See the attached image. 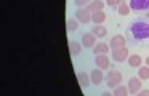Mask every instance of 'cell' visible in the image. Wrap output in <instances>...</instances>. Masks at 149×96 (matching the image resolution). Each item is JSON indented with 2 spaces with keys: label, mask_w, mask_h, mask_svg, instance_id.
Instances as JSON below:
<instances>
[{
  "label": "cell",
  "mask_w": 149,
  "mask_h": 96,
  "mask_svg": "<svg viewBox=\"0 0 149 96\" xmlns=\"http://www.w3.org/2000/svg\"><path fill=\"white\" fill-rule=\"evenodd\" d=\"M128 34L133 37V40L138 42L149 38V21H143V19L133 21L128 26Z\"/></svg>",
  "instance_id": "6da1fadb"
},
{
  "label": "cell",
  "mask_w": 149,
  "mask_h": 96,
  "mask_svg": "<svg viewBox=\"0 0 149 96\" xmlns=\"http://www.w3.org/2000/svg\"><path fill=\"white\" fill-rule=\"evenodd\" d=\"M122 74L119 72V70L116 69H111L109 72H107V75L104 77V80H106V85L109 86V88H116L117 85H120L122 83Z\"/></svg>",
  "instance_id": "7a4b0ae2"
},
{
  "label": "cell",
  "mask_w": 149,
  "mask_h": 96,
  "mask_svg": "<svg viewBox=\"0 0 149 96\" xmlns=\"http://www.w3.org/2000/svg\"><path fill=\"white\" fill-rule=\"evenodd\" d=\"M130 56V51L127 47H122L119 48V50H112V61H116V63H123V61H127Z\"/></svg>",
  "instance_id": "3957f363"
},
{
  "label": "cell",
  "mask_w": 149,
  "mask_h": 96,
  "mask_svg": "<svg viewBox=\"0 0 149 96\" xmlns=\"http://www.w3.org/2000/svg\"><path fill=\"white\" fill-rule=\"evenodd\" d=\"M75 19L82 24H88L91 21V11H88L87 8H77L75 11Z\"/></svg>",
  "instance_id": "277c9868"
},
{
  "label": "cell",
  "mask_w": 149,
  "mask_h": 96,
  "mask_svg": "<svg viewBox=\"0 0 149 96\" xmlns=\"http://www.w3.org/2000/svg\"><path fill=\"white\" fill-rule=\"evenodd\" d=\"M104 77H106V75L103 74V69H100V67H95V69L90 72V80H91V83L96 85V86L103 83Z\"/></svg>",
  "instance_id": "5b68a950"
},
{
  "label": "cell",
  "mask_w": 149,
  "mask_h": 96,
  "mask_svg": "<svg viewBox=\"0 0 149 96\" xmlns=\"http://www.w3.org/2000/svg\"><path fill=\"white\" fill-rule=\"evenodd\" d=\"M130 8L135 11H148L149 10V0H130Z\"/></svg>",
  "instance_id": "8992f818"
},
{
  "label": "cell",
  "mask_w": 149,
  "mask_h": 96,
  "mask_svg": "<svg viewBox=\"0 0 149 96\" xmlns=\"http://www.w3.org/2000/svg\"><path fill=\"white\" fill-rule=\"evenodd\" d=\"M82 45H84L85 48H93L95 45H96V35L93 34V32H85L84 35H82Z\"/></svg>",
  "instance_id": "52a82bcc"
},
{
  "label": "cell",
  "mask_w": 149,
  "mask_h": 96,
  "mask_svg": "<svg viewBox=\"0 0 149 96\" xmlns=\"http://www.w3.org/2000/svg\"><path fill=\"white\" fill-rule=\"evenodd\" d=\"M125 42H127V38L123 37L122 34H117V35H114V37L111 38L109 47H111V50H119V48L125 47Z\"/></svg>",
  "instance_id": "ba28073f"
},
{
  "label": "cell",
  "mask_w": 149,
  "mask_h": 96,
  "mask_svg": "<svg viewBox=\"0 0 149 96\" xmlns=\"http://www.w3.org/2000/svg\"><path fill=\"white\" fill-rule=\"evenodd\" d=\"M95 64H96V67L104 70V69H109L111 61L107 58V54H95Z\"/></svg>",
  "instance_id": "9c48e42d"
},
{
  "label": "cell",
  "mask_w": 149,
  "mask_h": 96,
  "mask_svg": "<svg viewBox=\"0 0 149 96\" xmlns=\"http://www.w3.org/2000/svg\"><path fill=\"white\" fill-rule=\"evenodd\" d=\"M128 91L130 95H136V93L141 90V79L139 77H132V79L128 80Z\"/></svg>",
  "instance_id": "30bf717a"
},
{
  "label": "cell",
  "mask_w": 149,
  "mask_h": 96,
  "mask_svg": "<svg viewBox=\"0 0 149 96\" xmlns=\"http://www.w3.org/2000/svg\"><path fill=\"white\" fill-rule=\"evenodd\" d=\"M104 5H106V2H103V0H91L85 8L93 13V11H101V10L104 8Z\"/></svg>",
  "instance_id": "8fae6325"
},
{
  "label": "cell",
  "mask_w": 149,
  "mask_h": 96,
  "mask_svg": "<svg viewBox=\"0 0 149 96\" xmlns=\"http://www.w3.org/2000/svg\"><path fill=\"white\" fill-rule=\"evenodd\" d=\"M82 51V42H69V53H71V56H79Z\"/></svg>",
  "instance_id": "7c38bea8"
},
{
  "label": "cell",
  "mask_w": 149,
  "mask_h": 96,
  "mask_svg": "<svg viewBox=\"0 0 149 96\" xmlns=\"http://www.w3.org/2000/svg\"><path fill=\"white\" fill-rule=\"evenodd\" d=\"M77 80H79V85H80L82 88H87V86L91 83L90 75H88L87 72H77Z\"/></svg>",
  "instance_id": "4fadbf2b"
},
{
  "label": "cell",
  "mask_w": 149,
  "mask_h": 96,
  "mask_svg": "<svg viewBox=\"0 0 149 96\" xmlns=\"http://www.w3.org/2000/svg\"><path fill=\"white\" fill-rule=\"evenodd\" d=\"M91 32H93V34L96 35L98 38H104V37L107 35V29L104 27V26H101V24L91 26Z\"/></svg>",
  "instance_id": "5bb4252c"
},
{
  "label": "cell",
  "mask_w": 149,
  "mask_h": 96,
  "mask_svg": "<svg viewBox=\"0 0 149 96\" xmlns=\"http://www.w3.org/2000/svg\"><path fill=\"white\" fill-rule=\"evenodd\" d=\"M106 21V13L101 10V11H93L91 13V22L93 24H103Z\"/></svg>",
  "instance_id": "9a60e30c"
},
{
  "label": "cell",
  "mask_w": 149,
  "mask_h": 96,
  "mask_svg": "<svg viewBox=\"0 0 149 96\" xmlns=\"http://www.w3.org/2000/svg\"><path fill=\"white\" fill-rule=\"evenodd\" d=\"M109 45L104 43V42H100V43H96L91 50H93L95 54H107V51H109Z\"/></svg>",
  "instance_id": "2e32d148"
},
{
  "label": "cell",
  "mask_w": 149,
  "mask_h": 96,
  "mask_svg": "<svg viewBox=\"0 0 149 96\" xmlns=\"http://www.w3.org/2000/svg\"><path fill=\"white\" fill-rule=\"evenodd\" d=\"M127 63H128L130 67H139L143 63V58L139 56V54H130L128 59H127Z\"/></svg>",
  "instance_id": "e0dca14e"
},
{
  "label": "cell",
  "mask_w": 149,
  "mask_h": 96,
  "mask_svg": "<svg viewBox=\"0 0 149 96\" xmlns=\"http://www.w3.org/2000/svg\"><path fill=\"white\" fill-rule=\"evenodd\" d=\"M112 95L114 96H127V95H130V91H128V86H125V85H117L116 88L112 90Z\"/></svg>",
  "instance_id": "ac0fdd59"
},
{
  "label": "cell",
  "mask_w": 149,
  "mask_h": 96,
  "mask_svg": "<svg viewBox=\"0 0 149 96\" xmlns=\"http://www.w3.org/2000/svg\"><path fill=\"white\" fill-rule=\"evenodd\" d=\"M130 5L128 3L125 2V0H122V2H120V5L117 6V13H119V15H122V16H127V15H130Z\"/></svg>",
  "instance_id": "d6986e66"
},
{
  "label": "cell",
  "mask_w": 149,
  "mask_h": 96,
  "mask_svg": "<svg viewBox=\"0 0 149 96\" xmlns=\"http://www.w3.org/2000/svg\"><path fill=\"white\" fill-rule=\"evenodd\" d=\"M138 77L141 80H148L149 79V66H139L138 67Z\"/></svg>",
  "instance_id": "ffe728a7"
},
{
  "label": "cell",
  "mask_w": 149,
  "mask_h": 96,
  "mask_svg": "<svg viewBox=\"0 0 149 96\" xmlns=\"http://www.w3.org/2000/svg\"><path fill=\"white\" fill-rule=\"evenodd\" d=\"M66 26H68V31L69 32H75L79 27V21L75 18H69L68 21H66Z\"/></svg>",
  "instance_id": "44dd1931"
},
{
  "label": "cell",
  "mask_w": 149,
  "mask_h": 96,
  "mask_svg": "<svg viewBox=\"0 0 149 96\" xmlns=\"http://www.w3.org/2000/svg\"><path fill=\"white\" fill-rule=\"evenodd\" d=\"M91 0H74V3L77 5V8H85Z\"/></svg>",
  "instance_id": "7402d4cb"
},
{
  "label": "cell",
  "mask_w": 149,
  "mask_h": 96,
  "mask_svg": "<svg viewBox=\"0 0 149 96\" xmlns=\"http://www.w3.org/2000/svg\"><path fill=\"white\" fill-rule=\"evenodd\" d=\"M120 2H122V0H106V5L112 6V8H117V6L120 5Z\"/></svg>",
  "instance_id": "603a6c76"
},
{
  "label": "cell",
  "mask_w": 149,
  "mask_h": 96,
  "mask_svg": "<svg viewBox=\"0 0 149 96\" xmlns=\"http://www.w3.org/2000/svg\"><path fill=\"white\" fill-rule=\"evenodd\" d=\"M138 95H141V96H149V90H139Z\"/></svg>",
  "instance_id": "cb8c5ba5"
},
{
  "label": "cell",
  "mask_w": 149,
  "mask_h": 96,
  "mask_svg": "<svg viewBox=\"0 0 149 96\" xmlns=\"http://www.w3.org/2000/svg\"><path fill=\"white\" fill-rule=\"evenodd\" d=\"M144 63H146V66H149V56H148V58H146V59H144Z\"/></svg>",
  "instance_id": "d4e9b609"
},
{
  "label": "cell",
  "mask_w": 149,
  "mask_h": 96,
  "mask_svg": "<svg viewBox=\"0 0 149 96\" xmlns=\"http://www.w3.org/2000/svg\"><path fill=\"white\" fill-rule=\"evenodd\" d=\"M146 18H148V21H149V10H148V13H146Z\"/></svg>",
  "instance_id": "484cf974"
}]
</instances>
